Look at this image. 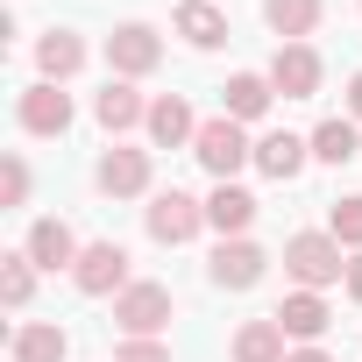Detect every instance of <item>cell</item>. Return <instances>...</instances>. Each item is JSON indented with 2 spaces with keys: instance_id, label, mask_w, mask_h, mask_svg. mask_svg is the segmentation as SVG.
<instances>
[{
  "instance_id": "1",
  "label": "cell",
  "mask_w": 362,
  "mask_h": 362,
  "mask_svg": "<svg viewBox=\"0 0 362 362\" xmlns=\"http://www.w3.org/2000/svg\"><path fill=\"white\" fill-rule=\"evenodd\" d=\"M192 156H199V163L221 177V185H228V177H235V170H242L256 149H249L242 121H228V114H221V121H199V135H192Z\"/></svg>"
},
{
  "instance_id": "2",
  "label": "cell",
  "mask_w": 362,
  "mask_h": 362,
  "mask_svg": "<svg viewBox=\"0 0 362 362\" xmlns=\"http://www.w3.org/2000/svg\"><path fill=\"white\" fill-rule=\"evenodd\" d=\"M284 270H291L305 291H320V284L341 277V242H334V235H291V242H284Z\"/></svg>"
},
{
  "instance_id": "3",
  "label": "cell",
  "mask_w": 362,
  "mask_h": 362,
  "mask_svg": "<svg viewBox=\"0 0 362 362\" xmlns=\"http://www.w3.org/2000/svg\"><path fill=\"white\" fill-rule=\"evenodd\" d=\"M199 228H206V206H199L192 192H177V185H170V192H156V199H149V235H156L163 249L192 242Z\"/></svg>"
},
{
  "instance_id": "4",
  "label": "cell",
  "mask_w": 362,
  "mask_h": 362,
  "mask_svg": "<svg viewBox=\"0 0 362 362\" xmlns=\"http://www.w3.org/2000/svg\"><path fill=\"white\" fill-rule=\"evenodd\" d=\"M71 284H78L86 298H107V291H121V284H128V249H121V242H93V249H78V263H71Z\"/></svg>"
},
{
  "instance_id": "5",
  "label": "cell",
  "mask_w": 362,
  "mask_h": 362,
  "mask_svg": "<svg viewBox=\"0 0 362 362\" xmlns=\"http://www.w3.org/2000/svg\"><path fill=\"white\" fill-rule=\"evenodd\" d=\"M114 320H121L128 341H149L156 327H170V291H163V284H128V291L114 298Z\"/></svg>"
},
{
  "instance_id": "6",
  "label": "cell",
  "mask_w": 362,
  "mask_h": 362,
  "mask_svg": "<svg viewBox=\"0 0 362 362\" xmlns=\"http://www.w3.org/2000/svg\"><path fill=\"white\" fill-rule=\"evenodd\" d=\"M107 64H114L121 78H142V71H156V64H163V43H156V29H142V22H121V29L107 36Z\"/></svg>"
},
{
  "instance_id": "7",
  "label": "cell",
  "mask_w": 362,
  "mask_h": 362,
  "mask_svg": "<svg viewBox=\"0 0 362 362\" xmlns=\"http://www.w3.org/2000/svg\"><path fill=\"white\" fill-rule=\"evenodd\" d=\"M270 86H277L284 100H313V93H320V57H313L305 43H277V57H270Z\"/></svg>"
},
{
  "instance_id": "8",
  "label": "cell",
  "mask_w": 362,
  "mask_h": 362,
  "mask_svg": "<svg viewBox=\"0 0 362 362\" xmlns=\"http://www.w3.org/2000/svg\"><path fill=\"white\" fill-rule=\"evenodd\" d=\"M263 263H270V256H263L256 242H242V235H235V242H221V249H214V284H221V291H249V284L263 277Z\"/></svg>"
},
{
  "instance_id": "9",
  "label": "cell",
  "mask_w": 362,
  "mask_h": 362,
  "mask_svg": "<svg viewBox=\"0 0 362 362\" xmlns=\"http://www.w3.org/2000/svg\"><path fill=\"white\" fill-rule=\"evenodd\" d=\"M22 128H29V135H64V128H71V100H64L57 86H29V93H22Z\"/></svg>"
},
{
  "instance_id": "10",
  "label": "cell",
  "mask_w": 362,
  "mask_h": 362,
  "mask_svg": "<svg viewBox=\"0 0 362 362\" xmlns=\"http://www.w3.org/2000/svg\"><path fill=\"white\" fill-rule=\"evenodd\" d=\"M142 185H149V156H142V149H107V156H100V192L128 199V192H142Z\"/></svg>"
},
{
  "instance_id": "11",
  "label": "cell",
  "mask_w": 362,
  "mask_h": 362,
  "mask_svg": "<svg viewBox=\"0 0 362 362\" xmlns=\"http://www.w3.org/2000/svg\"><path fill=\"white\" fill-rule=\"evenodd\" d=\"M93 114H100V128H135V121H149V107H142V93L128 86V78H107V93L93 100Z\"/></svg>"
},
{
  "instance_id": "12",
  "label": "cell",
  "mask_w": 362,
  "mask_h": 362,
  "mask_svg": "<svg viewBox=\"0 0 362 362\" xmlns=\"http://www.w3.org/2000/svg\"><path fill=\"white\" fill-rule=\"evenodd\" d=\"M192 135H199V121H192V107L177 100V93L149 107V142H156V149H177V142H192Z\"/></svg>"
},
{
  "instance_id": "13",
  "label": "cell",
  "mask_w": 362,
  "mask_h": 362,
  "mask_svg": "<svg viewBox=\"0 0 362 362\" xmlns=\"http://www.w3.org/2000/svg\"><path fill=\"white\" fill-rule=\"evenodd\" d=\"M270 100H277V86H270V78H256V71H242V78H228V86H221V107H228V121H256Z\"/></svg>"
},
{
  "instance_id": "14",
  "label": "cell",
  "mask_w": 362,
  "mask_h": 362,
  "mask_svg": "<svg viewBox=\"0 0 362 362\" xmlns=\"http://www.w3.org/2000/svg\"><path fill=\"white\" fill-rule=\"evenodd\" d=\"M29 263H43V270H64V263H78V242H71V228H64V221H36V228H29Z\"/></svg>"
},
{
  "instance_id": "15",
  "label": "cell",
  "mask_w": 362,
  "mask_h": 362,
  "mask_svg": "<svg viewBox=\"0 0 362 362\" xmlns=\"http://www.w3.org/2000/svg\"><path fill=\"white\" fill-rule=\"evenodd\" d=\"M270 320H277L284 334L313 341V334H327V298H320V291H291V298H284V305H277Z\"/></svg>"
},
{
  "instance_id": "16",
  "label": "cell",
  "mask_w": 362,
  "mask_h": 362,
  "mask_svg": "<svg viewBox=\"0 0 362 362\" xmlns=\"http://www.w3.org/2000/svg\"><path fill=\"white\" fill-rule=\"evenodd\" d=\"M177 36L192 50H214V43H228V15L206 8V0H185V8H177Z\"/></svg>"
},
{
  "instance_id": "17",
  "label": "cell",
  "mask_w": 362,
  "mask_h": 362,
  "mask_svg": "<svg viewBox=\"0 0 362 362\" xmlns=\"http://www.w3.org/2000/svg\"><path fill=\"white\" fill-rule=\"evenodd\" d=\"M256 170H270V177H298V170H305V142H298L291 128L263 135V142H256Z\"/></svg>"
},
{
  "instance_id": "18",
  "label": "cell",
  "mask_w": 362,
  "mask_h": 362,
  "mask_svg": "<svg viewBox=\"0 0 362 362\" xmlns=\"http://www.w3.org/2000/svg\"><path fill=\"white\" fill-rule=\"evenodd\" d=\"M206 221H214L221 235H242V228L256 221V199H249L242 185H214V199H206Z\"/></svg>"
},
{
  "instance_id": "19",
  "label": "cell",
  "mask_w": 362,
  "mask_h": 362,
  "mask_svg": "<svg viewBox=\"0 0 362 362\" xmlns=\"http://www.w3.org/2000/svg\"><path fill=\"white\" fill-rule=\"evenodd\" d=\"M64 327H50V320H29L22 334H15V362H64Z\"/></svg>"
},
{
  "instance_id": "20",
  "label": "cell",
  "mask_w": 362,
  "mask_h": 362,
  "mask_svg": "<svg viewBox=\"0 0 362 362\" xmlns=\"http://www.w3.org/2000/svg\"><path fill=\"white\" fill-rule=\"evenodd\" d=\"M235 362H284V327L277 320H249L235 334Z\"/></svg>"
},
{
  "instance_id": "21",
  "label": "cell",
  "mask_w": 362,
  "mask_h": 362,
  "mask_svg": "<svg viewBox=\"0 0 362 362\" xmlns=\"http://www.w3.org/2000/svg\"><path fill=\"white\" fill-rule=\"evenodd\" d=\"M36 64H43V78H71V71L86 64V43L64 36V29H50V36L36 43Z\"/></svg>"
},
{
  "instance_id": "22",
  "label": "cell",
  "mask_w": 362,
  "mask_h": 362,
  "mask_svg": "<svg viewBox=\"0 0 362 362\" xmlns=\"http://www.w3.org/2000/svg\"><path fill=\"white\" fill-rule=\"evenodd\" d=\"M263 15H270V29L277 36H313V22H320V0H263Z\"/></svg>"
},
{
  "instance_id": "23",
  "label": "cell",
  "mask_w": 362,
  "mask_h": 362,
  "mask_svg": "<svg viewBox=\"0 0 362 362\" xmlns=\"http://www.w3.org/2000/svg\"><path fill=\"white\" fill-rule=\"evenodd\" d=\"M355 149H362V142H355V121H320V128H313V156H320V163H348Z\"/></svg>"
},
{
  "instance_id": "24",
  "label": "cell",
  "mask_w": 362,
  "mask_h": 362,
  "mask_svg": "<svg viewBox=\"0 0 362 362\" xmlns=\"http://www.w3.org/2000/svg\"><path fill=\"white\" fill-rule=\"evenodd\" d=\"M29 249L22 256H0V298H8V305H29Z\"/></svg>"
},
{
  "instance_id": "25",
  "label": "cell",
  "mask_w": 362,
  "mask_h": 362,
  "mask_svg": "<svg viewBox=\"0 0 362 362\" xmlns=\"http://www.w3.org/2000/svg\"><path fill=\"white\" fill-rule=\"evenodd\" d=\"M334 242L362 249V199H341V206H334Z\"/></svg>"
},
{
  "instance_id": "26",
  "label": "cell",
  "mask_w": 362,
  "mask_h": 362,
  "mask_svg": "<svg viewBox=\"0 0 362 362\" xmlns=\"http://www.w3.org/2000/svg\"><path fill=\"white\" fill-rule=\"evenodd\" d=\"M0 199H8V206L29 199V163H22V156H8V170H0Z\"/></svg>"
},
{
  "instance_id": "27",
  "label": "cell",
  "mask_w": 362,
  "mask_h": 362,
  "mask_svg": "<svg viewBox=\"0 0 362 362\" xmlns=\"http://www.w3.org/2000/svg\"><path fill=\"white\" fill-rule=\"evenodd\" d=\"M114 362H170V348H156V341H128Z\"/></svg>"
},
{
  "instance_id": "28",
  "label": "cell",
  "mask_w": 362,
  "mask_h": 362,
  "mask_svg": "<svg viewBox=\"0 0 362 362\" xmlns=\"http://www.w3.org/2000/svg\"><path fill=\"white\" fill-rule=\"evenodd\" d=\"M348 298H355V305H362V256H355V263H348Z\"/></svg>"
},
{
  "instance_id": "29",
  "label": "cell",
  "mask_w": 362,
  "mask_h": 362,
  "mask_svg": "<svg viewBox=\"0 0 362 362\" xmlns=\"http://www.w3.org/2000/svg\"><path fill=\"white\" fill-rule=\"evenodd\" d=\"M348 114H362V71L348 78Z\"/></svg>"
},
{
  "instance_id": "30",
  "label": "cell",
  "mask_w": 362,
  "mask_h": 362,
  "mask_svg": "<svg viewBox=\"0 0 362 362\" xmlns=\"http://www.w3.org/2000/svg\"><path fill=\"white\" fill-rule=\"evenodd\" d=\"M284 362H327V355H320V348H298V355H284Z\"/></svg>"
}]
</instances>
